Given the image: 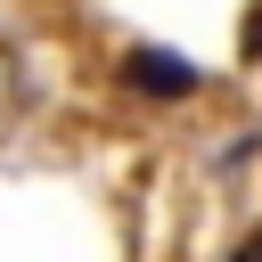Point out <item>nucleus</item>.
<instances>
[{"instance_id":"f257e3e1","label":"nucleus","mask_w":262,"mask_h":262,"mask_svg":"<svg viewBox=\"0 0 262 262\" xmlns=\"http://www.w3.org/2000/svg\"><path fill=\"white\" fill-rule=\"evenodd\" d=\"M115 82H123L131 98H147V106H188V98H205V66L180 57V49H164V41H131V49L115 57Z\"/></svg>"},{"instance_id":"7ed1b4c3","label":"nucleus","mask_w":262,"mask_h":262,"mask_svg":"<svg viewBox=\"0 0 262 262\" xmlns=\"http://www.w3.org/2000/svg\"><path fill=\"white\" fill-rule=\"evenodd\" d=\"M237 262H262V229H254V237H246V254H237Z\"/></svg>"},{"instance_id":"f03ea898","label":"nucleus","mask_w":262,"mask_h":262,"mask_svg":"<svg viewBox=\"0 0 262 262\" xmlns=\"http://www.w3.org/2000/svg\"><path fill=\"white\" fill-rule=\"evenodd\" d=\"M237 57H246V66H262V0H254V8H246V25H237Z\"/></svg>"}]
</instances>
